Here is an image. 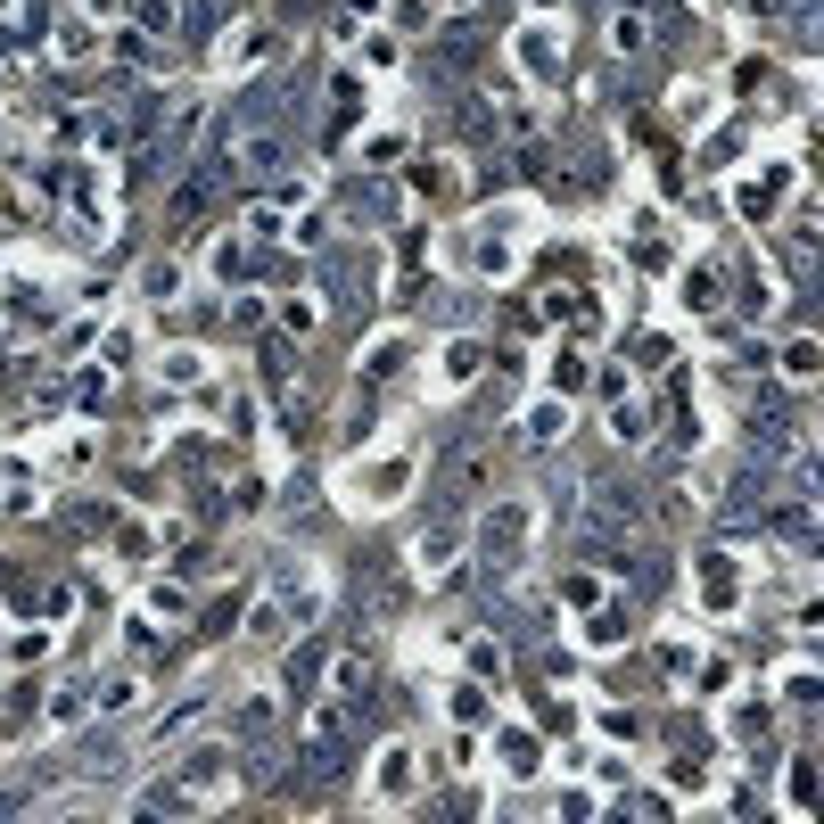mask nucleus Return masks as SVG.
Returning a JSON list of instances; mask_svg holds the SVG:
<instances>
[{"instance_id": "nucleus-1", "label": "nucleus", "mask_w": 824, "mask_h": 824, "mask_svg": "<svg viewBox=\"0 0 824 824\" xmlns=\"http://www.w3.org/2000/svg\"><path fill=\"white\" fill-rule=\"evenodd\" d=\"M528 544H536V511H528V503H495L487 520H478V569L511 577V569L528 561Z\"/></svg>"}, {"instance_id": "nucleus-2", "label": "nucleus", "mask_w": 824, "mask_h": 824, "mask_svg": "<svg viewBox=\"0 0 824 824\" xmlns=\"http://www.w3.org/2000/svg\"><path fill=\"white\" fill-rule=\"evenodd\" d=\"M338 759H347V709L322 701L314 717H305V775H322V767H338Z\"/></svg>"}, {"instance_id": "nucleus-3", "label": "nucleus", "mask_w": 824, "mask_h": 824, "mask_svg": "<svg viewBox=\"0 0 824 824\" xmlns=\"http://www.w3.org/2000/svg\"><path fill=\"white\" fill-rule=\"evenodd\" d=\"M701 602H709V610H734V602H742V569L709 553V561H701Z\"/></svg>"}, {"instance_id": "nucleus-4", "label": "nucleus", "mask_w": 824, "mask_h": 824, "mask_svg": "<svg viewBox=\"0 0 824 824\" xmlns=\"http://www.w3.org/2000/svg\"><path fill=\"white\" fill-rule=\"evenodd\" d=\"M231 775V750H206V759H190L182 767V792H198V800H215V783Z\"/></svg>"}, {"instance_id": "nucleus-5", "label": "nucleus", "mask_w": 824, "mask_h": 824, "mask_svg": "<svg viewBox=\"0 0 824 824\" xmlns=\"http://www.w3.org/2000/svg\"><path fill=\"white\" fill-rule=\"evenodd\" d=\"M404 783H412V759H404V750H388V759H380V792L396 800V792H404Z\"/></svg>"}, {"instance_id": "nucleus-6", "label": "nucleus", "mask_w": 824, "mask_h": 824, "mask_svg": "<svg viewBox=\"0 0 824 824\" xmlns=\"http://www.w3.org/2000/svg\"><path fill=\"white\" fill-rule=\"evenodd\" d=\"M116 750H124V734H91L83 742V767H116Z\"/></svg>"}, {"instance_id": "nucleus-7", "label": "nucleus", "mask_w": 824, "mask_h": 824, "mask_svg": "<svg viewBox=\"0 0 824 824\" xmlns=\"http://www.w3.org/2000/svg\"><path fill=\"white\" fill-rule=\"evenodd\" d=\"M470 668H478V676H503V643L478 635V643H470Z\"/></svg>"}, {"instance_id": "nucleus-8", "label": "nucleus", "mask_w": 824, "mask_h": 824, "mask_svg": "<svg viewBox=\"0 0 824 824\" xmlns=\"http://www.w3.org/2000/svg\"><path fill=\"white\" fill-rule=\"evenodd\" d=\"M215 272H223V281H239V272H248V248H239V239H223V248H215Z\"/></svg>"}, {"instance_id": "nucleus-9", "label": "nucleus", "mask_w": 824, "mask_h": 824, "mask_svg": "<svg viewBox=\"0 0 824 824\" xmlns=\"http://www.w3.org/2000/svg\"><path fill=\"white\" fill-rule=\"evenodd\" d=\"M338 684H347V693H363V684H371V660H363V651H347V660H338Z\"/></svg>"}, {"instance_id": "nucleus-10", "label": "nucleus", "mask_w": 824, "mask_h": 824, "mask_svg": "<svg viewBox=\"0 0 824 824\" xmlns=\"http://www.w3.org/2000/svg\"><path fill=\"white\" fill-rule=\"evenodd\" d=\"M561 594H569L577 610H594V602H602V577H569V586H561Z\"/></svg>"}, {"instance_id": "nucleus-11", "label": "nucleus", "mask_w": 824, "mask_h": 824, "mask_svg": "<svg viewBox=\"0 0 824 824\" xmlns=\"http://www.w3.org/2000/svg\"><path fill=\"white\" fill-rule=\"evenodd\" d=\"M141 25L149 33H174V0H141Z\"/></svg>"}]
</instances>
